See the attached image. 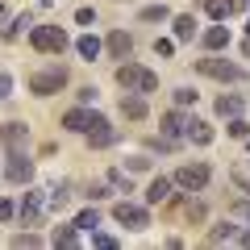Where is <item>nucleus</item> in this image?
I'll return each instance as SVG.
<instances>
[{"label": "nucleus", "instance_id": "nucleus-1", "mask_svg": "<svg viewBox=\"0 0 250 250\" xmlns=\"http://www.w3.org/2000/svg\"><path fill=\"white\" fill-rule=\"evenodd\" d=\"M113 80L121 83L125 92H142V96H150V92H159V75L150 71V67H142V62H117Z\"/></svg>", "mask_w": 250, "mask_h": 250}, {"label": "nucleus", "instance_id": "nucleus-2", "mask_svg": "<svg viewBox=\"0 0 250 250\" xmlns=\"http://www.w3.org/2000/svg\"><path fill=\"white\" fill-rule=\"evenodd\" d=\"M196 71L208 75V80H221V83H246L250 71L242 67V62L233 59H221V54H208V59H196Z\"/></svg>", "mask_w": 250, "mask_h": 250}, {"label": "nucleus", "instance_id": "nucleus-3", "mask_svg": "<svg viewBox=\"0 0 250 250\" xmlns=\"http://www.w3.org/2000/svg\"><path fill=\"white\" fill-rule=\"evenodd\" d=\"M113 221L121 225V229H129V233H142V229H150V205L125 196V200L113 205Z\"/></svg>", "mask_w": 250, "mask_h": 250}, {"label": "nucleus", "instance_id": "nucleus-4", "mask_svg": "<svg viewBox=\"0 0 250 250\" xmlns=\"http://www.w3.org/2000/svg\"><path fill=\"white\" fill-rule=\"evenodd\" d=\"M71 83V75H67V67L62 62H50V67H42V71H34L29 75V92H34L38 100H46V96H59L62 88Z\"/></svg>", "mask_w": 250, "mask_h": 250}, {"label": "nucleus", "instance_id": "nucleus-5", "mask_svg": "<svg viewBox=\"0 0 250 250\" xmlns=\"http://www.w3.org/2000/svg\"><path fill=\"white\" fill-rule=\"evenodd\" d=\"M29 46H34L38 54H62L67 46H71V38H67V29H62V25H50V21H46V25L29 29Z\"/></svg>", "mask_w": 250, "mask_h": 250}, {"label": "nucleus", "instance_id": "nucleus-6", "mask_svg": "<svg viewBox=\"0 0 250 250\" xmlns=\"http://www.w3.org/2000/svg\"><path fill=\"white\" fill-rule=\"evenodd\" d=\"M0 175L9 179V184H25V188L34 184V159L25 154V146L4 154V171H0Z\"/></svg>", "mask_w": 250, "mask_h": 250}, {"label": "nucleus", "instance_id": "nucleus-7", "mask_svg": "<svg viewBox=\"0 0 250 250\" xmlns=\"http://www.w3.org/2000/svg\"><path fill=\"white\" fill-rule=\"evenodd\" d=\"M171 179H175V188H184V192H205L208 179H213V167H208V163H184Z\"/></svg>", "mask_w": 250, "mask_h": 250}, {"label": "nucleus", "instance_id": "nucleus-8", "mask_svg": "<svg viewBox=\"0 0 250 250\" xmlns=\"http://www.w3.org/2000/svg\"><path fill=\"white\" fill-rule=\"evenodd\" d=\"M17 217H21L25 225H42V217H46V192L29 188L25 196H21V205H17Z\"/></svg>", "mask_w": 250, "mask_h": 250}, {"label": "nucleus", "instance_id": "nucleus-9", "mask_svg": "<svg viewBox=\"0 0 250 250\" xmlns=\"http://www.w3.org/2000/svg\"><path fill=\"white\" fill-rule=\"evenodd\" d=\"M29 142V125L25 121H4L0 125V150H21Z\"/></svg>", "mask_w": 250, "mask_h": 250}, {"label": "nucleus", "instance_id": "nucleus-10", "mask_svg": "<svg viewBox=\"0 0 250 250\" xmlns=\"http://www.w3.org/2000/svg\"><path fill=\"white\" fill-rule=\"evenodd\" d=\"M117 108H121V117H125V121H146V117H150V104H146V96H142V92H125Z\"/></svg>", "mask_w": 250, "mask_h": 250}, {"label": "nucleus", "instance_id": "nucleus-11", "mask_svg": "<svg viewBox=\"0 0 250 250\" xmlns=\"http://www.w3.org/2000/svg\"><path fill=\"white\" fill-rule=\"evenodd\" d=\"M71 188H75L71 179H59V184H50V188H46V208H50V213H62V208L71 205V196H75Z\"/></svg>", "mask_w": 250, "mask_h": 250}, {"label": "nucleus", "instance_id": "nucleus-12", "mask_svg": "<svg viewBox=\"0 0 250 250\" xmlns=\"http://www.w3.org/2000/svg\"><path fill=\"white\" fill-rule=\"evenodd\" d=\"M184 129H188V113L184 108H167V113L159 117V134H167V138H184Z\"/></svg>", "mask_w": 250, "mask_h": 250}, {"label": "nucleus", "instance_id": "nucleus-13", "mask_svg": "<svg viewBox=\"0 0 250 250\" xmlns=\"http://www.w3.org/2000/svg\"><path fill=\"white\" fill-rule=\"evenodd\" d=\"M171 188H175V179H167V175H154L150 184H146L142 200H146V205H167V200H171Z\"/></svg>", "mask_w": 250, "mask_h": 250}, {"label": "nucleus", "instance_id": "nucleus-14", "mask_svg": "<svg viewBox=\"0 0 250 250\" xmlns=\"http://www.w3.org/2000/svg\"><path fill=\"white\" fill-rule=\"evenodd\" d=\"M200 46H205L208 54L225 50V46H229V25H225V21H217V25H208L205 34H200Z\"/></svg>", "mask_w": 250, "mask_h": 250}, {"label": "nucleus", "instance_id": "nucleus-15", "mask_svg": "<svg viewBox=\"0 0 250 250\" xmlns=\"http://www.w3.org/2000/svg\"><path fill=\"white\" fill-rule=\"evenodd\" d=\"M184 138H188V142H192V146H213V125H208V121H200V117H188V129H184Z\"/></svg>", "mask_w": 250, "mask_h": 250}, {"label": "nucleus", "instance_id": "nucleus-16", "mask_svg": "<svg viewBox=\"0 0 250 250\" xmlns=\"http://www.w3.org/2000/svg\"><path fill=\"white\" fill-rule=\"evenodd\" d=\"M104 50L113 54V59H129V54H134V34H125V29H113V34L104 38Z\"/></svg>", "mask_w": 250, "mask_h": 250}, {"label": "nucleus", "instance_id": "nucleus-17", "mask_svg": "<svg viewBox=\"0 0 250 250\" xmlns=\"http://www.w3.org/2000/svg\"><path fill=\"white\" fill-rule=\"evenodd\" d=\"M83 242V233L75 229V221L71 225H54L50 229V246H59V250H71V246H80Z\"/></svg>", "mask_w": 250, "mask_h": 250}, {"label": "nucleus", "instance_id": "nucleus-18", "mask_svg": "<svg viewBox=\"0 0 250 250\" xmlns=\"http://www.w3.org/2000/svg\"><path fill=\"white\" fill-rule=\"evenodd\" d=\"M88 146L92 150H108V146H117V129H113V121H104V125H96V129H88Z\"/></svg>", "mask_w": 250, "mask_h": 250}, {"label": "nucleus", "instance_id": "nucleus-19", "mask_svg": "<svg viewBox=\"0 0 250 250\" xmlns=\"http://www.w3.org/2000/svg\"><path fill=\"white\" fill-rule=\"evenodd\" d=\"M171 38H175V42H192V38H196V17H192V13L171 17Z\"/></svg>", "mask_w": 250, "mask_h": 250}, {"label": "nucleus", "instance_id": "nucleus-20", "mask_svg": "<svg viewBox=\"0 0 250 250\" xmlns=\"http://www.w3.org/2000/svg\"><path fill=\"white\" fill-rule=\"evenodd\" d=\"M242 108H246V100L238 96V92H225V96H217V117H242Z\"/></svg>", "mask_w": 250, "mask_h": 250}, {"label": "nucleus", "instance_id": "nucleus-21", "mask_svg": "<svg viewBox=\"0 0 250 250\" xmlns=\"http://www.w3.org/2000/svg\"><path fill=\"white\" fill-rule=\"evenodd\" d=\"M62 129H67V134H88V108H67V113H62Z\"/></svg>", "mask_w": 250, "mask_h": 250}, {"label": "nucleus", "instance_id": "nucleus-22", "mask_svg": "<svg viewBox=\"0 0 250 250\" xmlns=\"http://www.w3.org/2000/svg\"><path fill=\"white\" fill-rule=\"evenodd\" d=\"M75 50H80V59L96 62V59H100V50H104V42H100L96 34H80V38H75Z\"/></svg>", "mask_w": 250, "mask_h": 250}, {"label": "nucleus", "instance_id": "nucleus-23", "mask_svg": "<svg viewBox=\"0 0 250 250\" xmlns=\"http://www.w3.org/2000/svg\"><path fill=\"white\" fill-rule=\"evenodd\" d=\"M238 233H242L238 221H217L213 229H208V242H213V246H221V242H238Z\"/></svg>", "mask_w": 250, "mask_h": 250}, {"label": "nucleus", "instance_id": "nucleus-24", "mask_svg": "<svg viewBox=\"0 0 250 250\" xmlns=\"http://www.w3.org/2000/svg\"><path fill=\"white\" fill-rule=\"evenodd\" d=\"M138 21H146V25H163V21H171V9L163 4V0H154V4H146V9H138Z\"/></svg>", "mask_w": 250, "mask_h": 250}, {"label": "nucleus", "instance_id": "nucleus-25", "mask_svg": "<svg viewBox=\"0 0 250 250\" xmlns=\"http://www.w3.org/2000/svg\"><path fill=\"white\" fill-rule=\"evenodd\" d=\"M29 25H34V21H29V13H21V17H9V21H4V29H0V38H4V42H17V38L25 34Z\"/></svg>", "mask_w": 250, "mask_h": 250}, {"label": "nucleus", "instance_id": "nucleus-26", "mask_svg": "<svg viewBox=\"0 0 250 250\" xmlns=\"http://www.w3.org/2000/svg\"><path fill=\"white\" fill-rule=\"evenodd\" d=\"M233 9H238V0H205V13H208L213 21H229Z\"/></svg>", "mask_w": 250, "mask_h": 250}, {"label": "nucleus", "instance_id": "nucleus-27", "mask_svg": "<svg viewBox=\"0 0 250 250\" xmlns=\"http://www.w3.org/2000/svg\"><path fill=\"white\" fill-rule=\"evenodd\" d=\"M104 179H108V188H113V192H134V184H129V171H125V167H113Z\"/></svg>", "mask_w": 250, "mask_h": 250}, {"label": "nucleus", "instance_id": "nucleus-28", "mask_svg": "<svg viewBox=\"0 0 250 250\" xmlns=\"http://www.w3.org/2000/svg\"><path fill=\"white\" fill-rule=\"evenodd\" d=\"M96 225H100V213H96V208H83V213H75V229H80V233H92Z\"/></svg>", "mask_w": 250, "mask_h": 250}, {"label": "nucleus", "instance_id": "nucleus-29", "mask_svg": "<svg viewBox=\"0 0 250 250\" xmlns=\"http://www.w3.org/2000/svg\"><path fill=\"white\" fill-rule=\"evenodd\" d=\"M225 134H229V138H238V142H246V138H250V121H246V117H229Z\"/></svg>", "mask_w": 250, "mask_h": 250}, {"label": "nucleus", "instance_id": "nucleus-30", "mask_svg": "<svg viewBox=\"0 0 250 250\" xmlns=\"http://www.w3.org/2000/svg\"><path fill=\"white\" fill-rule=\"evenodd\" d=\"M92 246H100V250H117L121 242H117L108 229H100V225H96V229H92Z\"/></svg>", "mask_w": 250, "mask_h": 250}, {"label": "nucleus", "instance_id": "nucleus-31", "mask_svg": "<svg viewBox=\"0 0 250 250\" xmlns=\"http://www.w3.org/2000/svg\"><path fill=\"white\" fill-rule=\"evenodd\" d=\"M13 246H25V250H34V246H42V238H38V233L34 229H25V233H13Z\"/></svg>", "mask_w": 250, "mask_h": 250}, {"label": "nucleus", "instance_id": "nucleus-32", "mask_svg": "<svg viewBox=\"0 0 250 250\" xmlns=\"http://www.w3.org/2000/svg\"><path fill=\"white\" fill-rule=\"evenodd\" d=\"M125 171H150V154H129L125 159Z\"/></svg>", "mask_w": 250, "mask_h": 250}, {"label": "nucleus", "instance_id": "nucleus-33", "mask_svg": "<svg viewBox=\"0 0 250 250\" xmlns=\"http://www.w3.org/2000/svg\"><path fill=\"white\" fill-rule=\"evenodd\" d=\"M108 192H113V188H108V179H104V184H88V188H83V196H88V200H104Z\"/></svg>", "mask_w": 250, "mask_h": 250}, {"label": "nucleus", "instance_id": "nucleus-34", "mask_svg": "<svg viewBox=\"0 0 250 250\" xmlns=\"http://www.w3.org/2000/svg\"><path fill=\"white\" fill-rule=\"evenodd\" d=\"M75 25H96V9H88V4H83V9H75Z\"/></svg>", "mask_w": 250, "mask_h": 250}, {"label": "nucleus", "instance_id": "nucleus-35", "mask_svg": "<svg viewBox=\"0 0 250 250\" xmlns=\"http://www.w3.org/2000/svg\"><path fill=\"white\" fill-rule=\"evenodd\" d=\"M154 54H159V59H171V54H175V38H159V42H154Z\"/></svg>", "mask_w": 250, "mask_h": 250}, {"label": "nucleus", "instance_id": "nucleus-36", "mask_svg": "<svg viewBox=\"0 0 250 250\" xmlns=\"http://www.w3.org/2000/svg\"><path fill=\"white\" fill-rule=\"evenodd\" d=\"M13 217H17V205H13V200H4V196H0V225H9Z\"/></svg>", "mask_w": 250, "mask_h": 250}, {"label": "nucleus", "instance_id": "nucleus-37", "mask_svg": "<svg viewBox=\"0 0 250 250\" xmlns=\"http://www.w3.org/2000/svg\"><path fill=\"white\" fill-rule=\"evenodd\" d=\"M175 104H179V108L196 104V92H192V88H175Z\"/></svg>", "mask_w": 250, "mask_h": 250}, {"label": "nucleus", "instance_id": "nucleus-38", "mask_svg": "<svg viewBox=\"0 0 250 250\" xmlns=\"http://www.w3.org/2000/svg\"><path fill=\"white\" fill-rule=\"evenodd\" d=\"M188 221H205V205L200 200H188Z\"/></svg>", "mask_w": 250, "mask_h": 250}, {"label": "nucleus", "instance_id": "nucleus-39", "mask_svg": "<svg viewBox=\"0 0 250 250\" xmlns=\"http://www.w3.org/2000/svg\"><path fill=\"white\" fill-rule=\"evenodd\" d=\"M13 96V75H0V100Z\"/></svg>", "mask_w": 250, "mask_h": 250}, {"label": "nucleus", "instance_id": "nucleus-40", "mask_svg": "<svg viewBox=\"0 0 250 250\" xmlns=\"http://www.w3.org/2000/svg\"><path fill=\"white\" fill-rule=\"evenodd\" d=\"M75 96H80V104H96V88H80Z\"/></svg>", "mask_w": 250, "mask_h": 250}, {"label": "nucleus", "instance_id": "nucleus-41", "mask_svg": "<svg viewBox=\"0 0 250 250\" xmlns=\"http://www.w3.org/2000/svg\"><path fill=\"white\" fill-rule=\"evenodd\" d=\"M233 179H238V188H242V192L250 196V175H242V171H233Z\"/></svg>", "mask_w": 250, "mask_h": 250}, {"label": "nucleus", "instance_id": "nucleus-42", "mask_svg": "<svg viewBox=\"0 0 250 250\" xmlns=\"http://www.w3.org/2000/svg\"><path fill=\"white\" fill-rule=\"evenodd\" d=\"M4 21H9V4L0 0V29H4Z\"/></svg>", "mask_w": 250, "mask_h": 250}, {"label": "nucleus", "instance_id": "nucleus-43", "mask_svg": "<svg viewBox=\"0 0 250 250\" xmlns=\"http://www.w3.org/2000/svg\"><path fill=\"white\" fill-rule=\"evenodd\" d=\"M238 242H242V246H250V225H246V229L238 233Z\"/></svg>", "mask_w": 250, "mask_h": 250}, {"label": "nucleus", "instance_id": "nucleus-44", "mask_svg": "<svg viewBox=\"0 0 250 250\" xmlns=\"http://www.w3.org/2000/svg\"><path fill=\"white\" fill-rule=\"evenodd\" d=\"M246 154H250V138H246Z\"/></svg>", "mask_w": 250, "mask_h": 250}, {"label": "nucleus", "instance_id": "nucleus-45", "mask_svg": "<svg viewBox=\"0 0 250 250\" xmlns=\"http://www.w3.org/2000/svg\"><path fill=\"white\" fill-rule=\"evenodd\" d=\"M246 34H250V21H246Z\"/></svg>", "mask_w": 250, "mask_h": 250}, {"label": "nucleus", "instance_id": "nucleus-46", "mask_svg": "<svg viewBox=\"0 0 250 250\" xmlns=\"http://www.w3.org/2000/svg\"><path fill=\"white\" fill-rule=\"evenodd\" d=\"M0 171H4V163H0Z\"/></svg>", "mask_w": 250, "mask_h": 250}, {"label": "nucleus", "instance_id": "nucleus-47", "mask_svg": "<svg viewBox=\"0 0 250 250\" xmlns=\"http://www.w3.org/2000/svg\"><path fill=\"white\" fill-rule=\"evenodd\" d=\"M246 4H250V0H246Z\"/></svg>", "mask_w": 250, "mask_h": 250}]
</instances>
